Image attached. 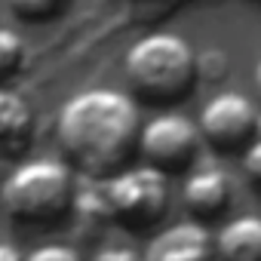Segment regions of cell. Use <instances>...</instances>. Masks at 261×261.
<instances>
[{
  "label": "cell",
  "mask_w": 261,
  "mask_h": 261,
  "mask_svg": "<svg viewBox=\"0 0 261 261\" xmlns=\"http://www.w3.org/2000/svg\"><path fill=\"white\" fill-rule=\"evenodd\" d=\"M22 261H83V255H80L74 246L49 243V246H37V249H31Z\"/></svg>",
  "instance_id": "13"
},
{
  "label": "cell",
  "mask_w": 261,
  "mask_h": 261,
  "mask_svg": "<svg viewBox=\"0 0 261 261\" xmlns=\"http://www.w3.org/2000/svg\"><path fill=\"white\" fill-rule=\"evenodd\" d=\"M105 221H117L129 230L157 224L169 206V175L151 163L123 166L111 175H98Z\"/></svg>",
  "instance_id": "4"
},
{
  "label": "cell",
  "mask_w": 261,
  "mask_h": 261,
  "mask_svg": "<svg viewBox=\"0 0 261 261\" xmlns=\"http://www.w3.org/2000/svg\"><path fill=\"white\" fill-rule=\"evenodd\" d=\"M255 95H258V105H261V59L255 65Z\"/></svg>",
  "instance_id": "17"
},
{
  "label": "cell",
  "mask_w": 261,
  "mask_h": 261,
  "mask_svg": "<svg viewBox=\"0 0 261 261\" xmlns=\"http://www.w3.org/2000/svg\"><path fill=\"white\" fill-rule=\"evenodd\" d=\"M145 157V163L169 172H181L194 163L197 148H200V133L197 123L188 114L178 111H163L157 117H151L148 123H142L139 129V145H136Z\"/></svg>",
  "instance_id": "6"
},
{
  "label": "cell",
  "mask_w": 261,
  "mask_h": 261,
  "mask_svg": "<svg viewBox=\"0 0 261 261\" xmlns=\"http://www.w3.org/2000/svg\"><path fill=\"white\" fill-rule=\"evenodd\" d=\"M123 74L129 95L148 105H175L200 80L194 46L175 31H151L126 49Z\"/></svg>",
  "instance_id": "2"
},
{
  "label": "cell",
  "mask_w": 261,
  "mask_h": 261,
  "mask_svg": "<svg viewBox=\"0 0 261 261\" xmlns=\"http://www.w3.org/2000/svg\"><path fill=\"white\" fill-rule=\"evenodd\" d=\"M218 261H261V215L246 212L230 218L215 233Z\"/></svg>",
  "instance_id": "10"
},
{
  "label": "cell",
  "mask_w": 261,
  "mask_h": 261,
  "mask_svg": "<svg viewBox=\"0 0 261 261\" xmlns=\"http://www.w3.org/2000/svg\"><path fill=\"white\" fill-rule=\"evenodd\" d=\"M142 261H215V237L203 221H175L151 237Z\"/></svg>",
  "instance_id": "7"
},
{
  "label": "cell",
  "mask_w": 261,
  "mask_h": 261,
  "mask_svg": "<svg viewBox=\"0 0 261 261\" xmlns=\"http://www.w3.org/2000/svg\"><path fill=\"white\" fill-rule=\"evenodd\" d=\"M25 255L13 246V243H4V240H0V261H22Z\"/></svg>",
  "instance_id": "16"
},
{
  "label": "cell",
  "mask_w": 261,
  "mask_h": 261,
  "mask_svg": "<svg viewBox=\"0 0 261 261\" xmlns=\"http://www.w3.org/2000/svg\"><path fill=\"white\" fill-rule=\"evenodd\" d=\"M28 62V46L19 31L13 28H0V86H7L25 71Z\"/></svg>",
  "instance_id": "11"
},
{
  "label": "cell",
  "mask_w": 261,
  "mask_h": 261,
  "mask_svg": "<svg viewBox=\"0 0 261 261\" xmlns=\"http://www.w3.org/2000/svg\"><path fill=\"white\" fill-rule=\"evenodd\" d=\"M139 129L142 117L136 98L111 86L74 92L56 117V136L68 163L95 178L126 166L136 154Z\"/></svg>",
  "instance_id": "1"
},
{
  "label": "cell",
  "mask_w": 261,
  "mask_h": 261,
  "mask_svg": "<svg viewBox=\"0 0 261 261\" xmlns=\"http://www.w3.org/2000/svg\"><path fill=\"white\" fill-rule=\"evenodd\" d=\"M258 123H261V114L252 98H246L237 89H221L203 105L197 133L215 151L227 154V151L246 148L258 136Z\"/></svg>",
  "instance_id": "5"
},
{
  "label": "cell",
  "mask_w": 261,
  "mask_h": 261,
  "mask_svg": "<svg viewBox=\"0 0 261 261\" xmlns=\"http://www.w3.org/2000/svg\"><path fill=\"white\" fill-rule=\"evenodd\" d=\"M31 139H34V108L16 89L0 86V160L22 157Z\"/></svg>",
  "instance_id": "8"
},
{
  "label": "cell",
  "mask_w": 261,
  "mask_h": 261,
  "mask_svg": "<svg viewBox=\"0 0 261 261\" xmlns=\"http://www.w3.org/2000/svg\"><path fill=\"white\" fill-rule=\"evenodd\" d=\"M77 181L71 163L56 157H34L22 160L4 181H0V200L13 221L49 227L59 224L74 209Z\"/></svg>",
  "instance_id": "3"
},
{
  "label": "cell",
  "mask_w": 261,
  "mask_h": 261,
  "mask_svg": "<svg viewBox=\"0 0 261 261\" xmlns=\"http://www.w3.org/2000/svg\"><path fill=\"white\" fill-rule=\"evenodd\" d=\"M89 261H142V255L133 252V249H126V246H105Z\"/></svg>",
  "instance_id": "15"
},
{
  "label": "cell",
  "mask_w": 261,
  "mask_h": 261,
  "mask_svg": "<svg viewBox=\"0 0 261 261\" xmlns=\"http://www.w3.org/2000/svg\"><path fill=\"white\" fill-rule=\"evenodd\" d=\"M71 0H10V10L25 22H53L68 10Z\"/></svg>",
  "instance_id": "12"
},
{
  "label": "cell",
  "mask_w": 261,
  "mask_h": 261,
  "mask_svg": "<svg viewBox=\"0 0 261 261\" xmlns=\"http://www.w3.org/2000/svg\"><path fill=\"white\" fill-rule=\"evenodd\" d=\"M243 169H246L249 181L261 188V136H255V139L246 145V154H243Z\"/></svg>",
  "instance_id": "14"
},
{
  "label": "cell",
  "mask_w": 261,
  "mask_h": 261,
  "mask_svg": "<svg viewBox=\"0 0 261 261\" xmlns=\"http://www.w3.org/2000/svg\"><path fill=\"white\" fill-rule=\"evenodd\" d=\"M230 191H233V185H230L227 172L215 169V166H206V169H197L185 178L181 197H185L188 212L197 221H206V218H215L227 209Z\"/></svg>",
  "instance_id": "9"
}]
</instances>
